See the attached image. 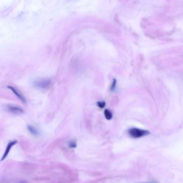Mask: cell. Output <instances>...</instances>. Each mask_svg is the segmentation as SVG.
Here are the masks:
<instances>
[{"mask_svg": "<svg viewBox=\"0 0 183 183\" xmlns=\"http://www.w3.org/2000/svg\"><path fill=\"white\" fill-rule=\"evenodd\" d=\"M149 134V132L148 131L143 130L137 128H132L129 129V134L135 139H137L140 137H143Z\"/></svg>", "mask_w": 183, "mask_h": 183, "instance_id": "cell-1", "label": "cell"}, {"mask_svg": "<svg viewBox=\"0 0 183 183\" xmlns=\"http://www.w3.org/2000/svg\"><path fill=\"white\" fill-rule=\"evenodd\" d=\"M51 83V80L49 79H39L34 81L33 84L39 89H45L49 88Z\"/></svg>", "mask_w": 183, "mask_h": 183, "instance_id": "cell-2", "label": "cell"}, {"mask_svg": "<svg viewBox=\"0 0 183 183\" xmlns=\"http://www.w3.org/2000/svg\"><path fill=\"white\" fill-rule=\"evenodd\" d=\"M17 143V141L16 140L12 141L9 142L8 145L7 146L6 151L4 152V154L3 155V157H2V159H1V161L4 160L7 157V156L8 155L9 153L10 152V150L12 149V147L14 145H15Z\"/></svg>", "mask_w": 183, "mask_h": 183, "instance_id": "cell-3", "label": "cell"}, {"mask_svg": "<svg viewBox=\"0 0 183 183\" xmlns=\"http://www.w3.org/2000/svg\"><path fill=\"white\" fill-rule=\"evenodd\" d=\"M8 110L9 111L14 114H21L23 113V110L18 106L14 105H9L8 106Z\"/></svg>", "mask_w": 183, "mask_h": 183, "instance_id": "cell-4", "label": "cell"}, {"mask_svg": "<svg viewBox=\"0 0 183 183\" xmlns=\"http://www.w3.org/2000/svg\"><path fill=\"white\" fill-rule=\"evenodd\" d=\"M8 88L10 89V90H12V92H14L15 94H16V95L17 96V97L20 99V100H22V101L23 102V103H25L26 102L25 98L23 96L22 94H21L20 92L17 90V89H15L14 87H13V86H8Z\"/></svg>", "mask_w": 183, "mask_h": 183, "instance_id": "cell-5", "label": "cell"}, {"mask_svg": "<svg viewBox=\"0 0 183 183\" xmlns=\"http://www.w3.org/2000/svg\"><path fill=\"white\" fill-rule=\"evenodd\" d=\"M104 115L107 120H111L112 118V113L109 110L106 109L104 111Z\"/></svg>", "mask_w": 183, "mask_h": 183, "instance_id": "cell-6", "label": "cell"}, {"mask_svg": "<svg viewBox=\"0 0 183 183\" xmlns=\"http://www.w3.org/2000/svg\"><path fill=\"white\" fill-rule=\"evenodd\" d=\"M28 129H29V131L31 132L32 134L34 135H37L38 134V132L37 130L35 129L33 126H28Z\"/></svg>", "mask_w": 183, "mask_h": 183, "instance_id": "cell-7", "label": "cell"}, {"mask_svg": "<svg viewBox=\"0 0 183 183\" xmlns=\"http://www.w3.org/2000/svg\"><path fill=\"white\" fill-rule=\"evenodd\" d=\"M97 105L100 109H103L105 106V103L104 102H99L97 103Z\"/></svg>", "mask_w": 183, "mask_h": 183, "instance_id": "cell-8", "label": "cell"}, {"mask_svg": "<svg viewBox=\"0 0 183 183\" xmlns=\"http://www.w3.org/2000/svg\"><path fill=\"white\" fill-rule=\"evenodd\" d=\"M69 147L72 148H75L76 147V143L75 141H72L69 143Z\"/></svg>", "mask_w": 183, "mask_h": 183, "instance_id": "cell-9", "label": "cell"}, {"mask_svg": "<svg viewBox=\"0 0 183 183\" xmlns=\"http://www.w3.org/2000/svg\"><path fill=\"white\" fill-rule=\"evenodd\" d=\"M116 80L114 79L113 81V83L112 84L111 87V90L112 91H113V90H115V86H116Z\"/></svg>", "mask_w": 183, "mask_h": 183, "instance_id": "cell-10", "label": "cell"}]
</instances>
